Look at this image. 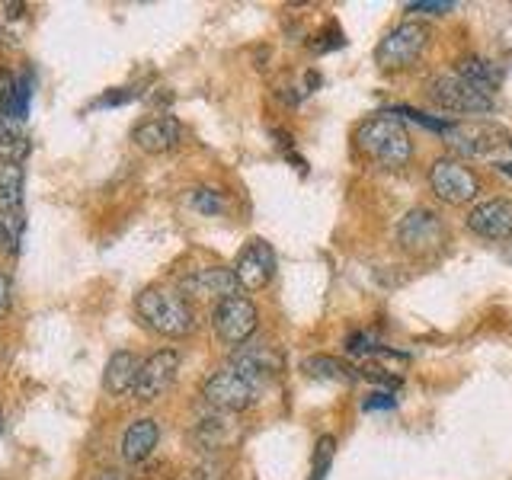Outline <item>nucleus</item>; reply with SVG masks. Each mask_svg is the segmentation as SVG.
Masks as SVG:
<instances>
[{
  "label": "nucleus",
  "instance_id": "nucleus-1",
  "mask_svg": "<svg viewBox=\"0 0 512 480\" xmlns=\"http://www.w3.org/2000/svg\"><path fill=\"white\" fill-rule=\"evenodd\" d=\"M356 144L368 160H375V164L384 170L404 167L413 154V144H410L404 122H400L397 116H391V112H381V116L365 119L356 132Z\"/></svg>",
  "mask_w": 512,
  "mask_h": 480
},
{
  "label": "nucleus",
  "instance_id": "nucleus-2",
  "mask_svg": "<svg viewBox=\"0 0 512 480\" xmlns=\"http://www.w3.org/2000/svg\"><path fill=\"white\" fill-rule=\"evenodd\" d=\"M135 311L154 333L170 336V340H180L196 330V311L189 308L183 295L167 292V288H144L135 298Z\"/></svg>",
  "mask_w": 512,
  "mask_h": 480
},
{
  "label": "nucleus",
  "instance_id": "nucleus-3",
  "mask_svg": "<svg viewBox=\"0 0 512 480\" xmlns=\"http://www.w3.org/2000/svg\"><path fill=\"white\" fill-rule=\"evenodd\" d=\"M426 45H429V29L423 23H400L378 42L375 61L384 71L410 68V64L426 52Z\"/></svg>",
  "mask_w": 512,
  "mask_h": 480
},
{
  "label": "nucleus",
  "instance_id": "nucleus-4",
  "mask_svg": "<svg viewBox=\"0 0 512 480\" xmlns=\"http://www.w3.org/2000/svg\"><path fill=\"white\" fill-rule=\"evenodd\" d=\"M429 186L445 205H468L480 196V183L474 170L455 157H439L429 167Z\"/></svg>",
  "mask_w": 512,
  "mask_h": 480
},
{
  "label": "nucleus",
  "instance_id": "nucleus-5",
  "mask_svg": "<svg viewBox=\"0 0 512 480\" xmlns=\"http://www.w3.org/2000/svg\"><path fill=\"white\" fill-rule=\"evenodd\" d=\"M432 100L448 112H461V116H484L493 112V93L474 87L471 80L458 74H442L432 80Z\"/></svg>",
  "mask_w": 512,
  "mask_h": 480
},
{
  "label": "nucleus",
  "instance_id": "nucleus-6",
  "mask_svg": "<svg viewBox=\"0 0 512 480\" xmlns=\"http://www.w3.org/2000/svg\"><path fill=\"white\" fill-rule=\"evenodd\" d=\"M397 240L413 256H432L445 247V224L432 208H410L397 224Z\"/></svg>",
  "mask_w": 512,
  "mask_h": 480
},
{
  "label": "nucleus",
  "instance_id": "nucleus-7",
  "mask_svg": "<svg viewBox=\"0 0 512 480\" xmlns=\"http://www.w3.org/2000/svg\"><path fill=\"white\" fill-rule=\"evenodd\" d=\"M202 397L208 407H215L221 413H237V410H247L260 400V388L250 384L247 378H240L231 365H224L221 372H215L202 384Z\"/></svg>",
  "mask_w": 512,
  "mask_h": 480
},
{
  "label": "nucleus",
  "instance_id": "nucleus-8",
  "mask_svg": "<svg viewBox=\"0 0 512 480\" xmlns=\"http://www.w3.org/2000/svg\"><path fill=\"white\" fill-rule=\"evenodd\" d=\"M176 372H180V352L176 349L154 352V356L141 362V372L135 381V397L141 404H151V400L170 391V384L176 381Z\"/></svg>",
  "mask_w": 512,
  "mask_h": 480
},
{
  "label": "nucleus",
  "instance_id": "nucleus-9",
  "mask_svg": "<svg viewBox=\"0 0 512 480\" xmlns=\"http://www.w3.org/2000/svg\"><path fill=\"white\" fill-rule=\"evenodd\" d=\"M256 320H260V314H256V304L250 298H244V295H234V298L221 301L215 308V333L228 346H240V343H247L253 336Z\"/></svg>",
  "mask_w": 512,
  "mask_h": 480
},
{
  "label": "nucleus",
  "instance_id": "nucleus-10",
  "mask_svg": "<svg viewBox=\"0 0 512 480\" xmlns=\"http://www.w3.org/2000/svg\"><path fill=\"white\" fill-rule=\"evenodd\" d=\"M234 276L240 282V288H247V292H260L272 282L276 276V253L266 244V240H250V244L240 250L237 263H234Z\"/></svg>",
  "mask_w": 512,
  "mask_h": 480
},
{
  "label": "nucleus",
  "instance_id": "nucleus-11",
  "mask_svg": "<svg viewBox=\"0 0 512 480\" xmlns=\"http://www.w3.org/2000/svg\"><path fill=\"white\" fill-rule=\"evenodd\" d=\"M237 276L234 269H224V266H208V269H196L189 276L180 279V292L189 298H212V301H228L237 295Z\"/></svg>",
  "mask_w": 512,
  "mask_h": 480
},
{
  "label": "nucleus",
  "instance_id": "nucleus-12",
  "mask_svg": "<svg viewBox=\"0 0 512 480\" xmlns=\"http://www.w3.org/2000/svg\"><path fill=\"white\" fill-rule=\"evenodd\" d=\"M468 228L484 240H512V202L490 199L468 212Z\"/></svg>",
  "mask_w": 512,
  "mask_h": 480
},
{
  "label": "nucleus",
  "instance_id": "nucleus-13",
  "mask_svg": "<svg viewBox=\"0 0 512 480\" xmlns=\"http://www.w3.org/2000/svg\"><path fill=\"white\" fill-rule=\"evenodd\" d=\"M234 372L240 378H247L250 384H256V388H266V384L279 375V368H282V359L272 352L269 346H244V349H237L231 362H228Z\"/></svg>",
  "mask_w": 512,
  "mask_h": 480
},
{
  "label": "nucleus",
  "instance_id": "nucleus-14",
  "mask_svg": "<svg viewBox=\"0 0 512 480\" xmlns=\"http://www.w3.org/2000/svg\"><path fill=\"white\" fill-rule=\"evenodd\" d=\"M448 144H452L455 151L468 154V157H477V154H490L500 148V138L503 132L500 128H490V125H480V122H458V125H448L445 132Z\"/></svg>",
  "mask_w": 512,
  "mask_h": 480
},
{
  "label": "nucleus",
  "instance_id": "nucleus-15",
  "mask_svg": "<svg viewBox=\"0 0 512 480\" xmlns=\"http://www.w3.org/2000/svg\"><path fill=\"white\" fill-rule=\"evenodd\" d=\"M183 138V125L176 122L173 116H154V119H144L135 125L132 132V141L138 144L141 151L148 154H164V151H173L176 144Z\"/></svg>",
  "mask_w": 512,
  "mask_h": 480
},
{
  "label": "nucleus",
  "instance_id": "nucleus-16",
  "mask_svg": "<svg viewBox=\"0 0 512 480\" xmlns=\"http://www.w3.org/2000/svg\"><path fill=\"white\" fill-rule=\"evenodd\" d=\"M141 372V362L135 352L119 349L112 352L109 362H106V372H103V388L112 397H125V394H135V381Z\"/></svg>",
  "mask_w": 512,
  "mask_h": 480
},
{
  "label": "nucleus",
  "instance_id": "nucleus-17",
  "mask_svg": "<svg viewBox=\"0 0 512 480\" xmlns=\"http://www.w3.org/2000/svg\"><path fill=\"white\" fill-rule=\"evenodd\" d=\"M157 442H160V423L151 420V416H141V420H135L132 426L122 432V445H119L122 458L128 464H138L144 458H151Z\"/></svg>",
  "mask_w": 512,
  "mask_h": 480
},
{
  "label": "nucleus",
  "instance_id": "nucleus-18",
  "mask_svg": "<svg viewBox=\"0 0 512 480\" xmlns=\"http://www.w3.org/2000/svg\"><path fill=\"white\" fill-rule=\"evenodd\" d=\"M301 372L317 381H333V384H352L359 378L356 368H349L346 362H340L336 356H308L301 362Z\"/></svg>",
  "mask_w": 512,
  "mask_h": 480
},
{
  "label": "nucleus",
  "instance_id": "nucleus-19",
  "mask_svg": "<svg viewBox=\"0 0 512 480\" xmlns=\"http://www.w3.org/2000/svg\"><path fill=\"white\" fill-rule=\"evenodd\" d=\"M458 77H464V80H471L474 87H480V90H493V87H500V80H503V68L500 64H493V61H487V58H480V55H468V58H461V64H458V71H455Z\"/></svg>",
  "mask_w": 512,
  "mask_h": 480
},
{
  "label": "nucleus",
  "instance_id": "nucleus-20",
  "mask_svg": "<svg viewBox=\"0 0 512 480\" xmlns=\"http://www.w3.org/2000/svg\"><path fill=\"white\" fill-rule=\"evenodd\" d=\"M29 135L23 122H13L0 116V160H10V164H23L29 157Z\"/></svg>",
  "mask_w": 512,
  "mask_h": 480
},
{
  "label": "nucleus",
  "instance_id": "nucleus-21",
  "mask_svg": "<svg viewBox=\"0 0 512 480\" xmlns=\"http://www.w3.org/2000/svg\"><path fill=\"white\" fill-rule=\"evenodd\" d=\"M23 183H26L23 164H10V160H0V212H20Z\"/></svg>",
  "mask_w": 512,
  "mask_h": 480
},
{
  "label": "nucleus",
  "instance_id": "nucleus-22",
  "mask_svg": "<svg viewBox=\"0 0 512 480\" xmlns=\"http://www.w3.org/2000/svg\"><path fill=\"white\" fill-rule=\"evenodd\" d=\"M29 106H32V77L23 74L13 80V87L4 93V100H0V116L13 122H26Z\"/></svg>",
  "mask_w": 512,
  "mask_h": 480
},
{
  "label": "nucleus",
  "instance_id": "nucleus-23",
  "mask_svg": "<svg viewBox=\"0 0 512 480\" xmlns=\"http://www.w3.org/2000/svg\"><path fill=\"white\" fill-rule=\"evenodd\" d=\"M23 228H26V221L20 212H0V250H10V253L20 250Z\"/></svg>",
  "mask_w": 512,
  "mask_h": 480
},
{
  "label": "nucleus",
  "instance_id": "nucleus-24",
  "mask_svg": "<svg viewBox=\"0 0 512 480\" xmlns=\"http://www.w3.org/2000/svg\"><path fill=\"white\" fill-rule=\"evenodd\" d=\"M189 205L196 208V212H202V215H218V212H224V199H221L218 189H196V192H192Z\"/></svg>",
  "mask_w": 512,
  "mask_h": 480
},
{
  "label": "nucleus",
  "instance_id": "nucleus-25",
  "mask_svg": "<svg viewBox=\"0 0 512 480\" xmlns=\"http://www.w3.org/2000/svg\"><path fill=\"white\" fill-rule=\"evenodd\" d=\"M330 458H333V439H330V436H324V439L317 442V461H314V474H311V480H320V477L327 474Z\"/></svg>",
  "mask_w": 512,
  "mask_h": 480
},
{
  "label": "nucleus",
  "instance_id": "nucleus-26",
  "mask_svg": "<svg viewBox=\"0 0 512 480\" xmlns=\"http://www.w3.org/2000/svg\"><path fill=\"white\" fill-rule=\"evenodd\" d=\"M413 13H432V16H439V13H448V10H455L452 0H416V4H410Z\"/></svg>",
  "mask_w": 512,
  "mask_h": 480
},
{
  "label": "nucleus",
  "instance_id": "nucleus-27",
  "mask_svg": "<svg viewBox=\"0 0 512 480\" xmlns=\"http://www.w3.org/2000/svg\"><path fill=\"white\" fill-rule=\"evenodd\" d=\"M10 301H13V282L7 272H0V317H7Z\"/></svg>",
  "mask_w": 512,
  "mask_h": 480
},
{
  "label": "nucleus",
  "instance_id": "nucleus-28",
  "mask_svg": "<svg viewBox=\"0 0 512 480\" xmlns=\"http://www.w3.org/2000/svg\"><path fill=\"white\" fill-rule=\"evenodd\" d=\"M135 90H119V93H109V96H100L93 106H119V103H128V100H135Z\"/></svg>",
  "mask_w": 512,
  "mask_h": 480
},
{
  "label": "nucleus",
  "instance_id": "nucleus-29",
  "mask_svg": "<svg viewBox=\"0 0 512 480\" xmlns=\"http://www.w3.org/2000/svg\"><path fill=\"white\" fill-rule=\"evenodd\" d=\"M394 407V397L391 394H372L362 404V410H391Z\"/></svg>",
  "mask_w": 512,
  "mask_h": 480
},
{
  "label": "nucleus",
  "instance_id": "nucleus-30",
  "mask_svg": "<svg viewBox=\"0 0 512 480\" xmlns=\"http://www.w3.org/2000/svg\"><path fill=\"white\" fill-rule=\"evenodd\" d=\"M10 87H13V77H10L4 68H0V100H4V93H7Z\"/></svg>",
  "mask_w": 512,
  "mask_h": 480
},
{
  "label": "nucleus",
  "instance_id": "nucleus-31",
  "mask_svg": "<svg viewBox=\"0 0 512 480\" xmlns=\"http://www.w3.org/2000/svg\"><path fill=\"white\" fill-rule=\"evenodd\" d=\"M93 480H128V477L122 471H100Z\"/></svg>",
  "mask_w": 512,
  "mask_h": 480
},
{
  "label": "nucleus",
  "instance_id": "nucleus-32",
  "mask_svg": "<svg viewBox=\"0 0 512 480\" xmlns=\"http://www.w3.org/2000/svg\"><path fill=\"white\" fill-rule=\"evenodd\" d=\"M4 10H7V16H10V20H16V16H23V4H4Z\"/></svg>",
  "mask_w": 512,
  "mask_h": 480
},
{
  "label": "nucleus",
  "instance_id": "nucleus-33",
  "mask_svg": "<svg viewBox=\"0 0 512 480\" xmlns=\"http://www.w3.org/2000/svg\"><path fill=\"white\" fill-rule=\"evenodd\" d=\"M0 45H10V36H7V29L0 26Z\"/></svg>",
  "mask_w": 512,
  "mask_h": 480
},
{
  "label": "nucleus",
  "instance_id": "nucleus-34",
  "mask_svg": "<svg viewBox=\"0 0 512 480\" xmlns=\"http://www.w3.org/2000/svg\"><path fill=\"white\" fill-rule=\"evenodd\" d=\"M4 429H7V416H4V410H0V436H4Z\"/></svg>",
  "mask_w": 512,
  "mask_h": 480
},
{
  "label": "nucleus",
  "instance_id": "nucleus-35",
  "mask_svg": "<svg viewBox=\"0 0 512 480\" xmlns=\"http://www.w3.org/2000/svg\"><path fill=\"white\" fill-rule=\"evenodd\" d=\"M506 260L512 263V240H509V250H506Z\"/></svg>",
  "mask_w": 512,
  "mask_h": 480
}]
</instances>
